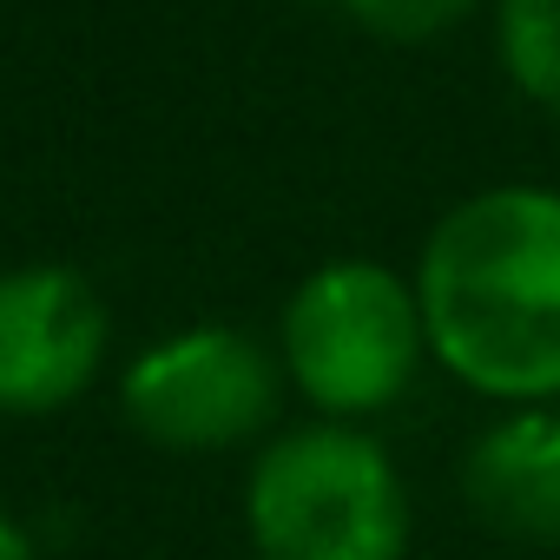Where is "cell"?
Instances as JSON below:
<instances>
[{
	"instance_id": "277c9868",
	"label": "cell",
	"mask_w": 560,
	"mask_h": 560,
	"mask_svg": "<svg viewBox=\"0 0 560 560\" xmlns=\"http://www.w3.org/2000/svg\"><path fill=\"white\" fill-rule=\"evenodd\" d=\"M277 409V370L244 330H185L126 370V416L165 448H231Z\"/></svg>"
},
{
	"instance_id": "ba28073f",
	"label": "cell",
	"mask_w": 560,
	"mask_h": 560,
	"mask_svg": "<svg viewBox=\"0 0 560 560\" xmlns=\"http://www.w3.org/2000/svg\"><path fill=\"white\" fill-rule=\"evenodd\" d=\"M343 8L383 40H435L475 8V0H343Z\"/></svg>"
},
{
	"instance_id": "7a4b0ae2",
	"label": "cell",
	"mask_w": 560,
	"mask_h": 560,
	"mask_svg": "<svg viewBox=\"0 0 560 560\" xmlns=\"http://www.w3.org/2000/svg\"><path fill=\"white\" fill-rule=\"evenodd\" d=\"M257 560H402L409 494L389 448L350 422L277 435L244 488Z\"/></svg>"
},
{
	"instance_id": "9c48e42d",
	"label": "cell",
	"mask_w": 560,
	"mask_h": 560,
	"mask_svg": "<svg viewBox=\"0 0 560 560\" xmlns=\"http://www.w3.org/2000/svg\"><path fill=\"white\" fill-rule=\"evenodd\" d=\"M0 560H34V540H27L8 514H0Z\"/></svg>"
},
{
	"instance_id": "52a82bcc",
	"label": "cell",
	"mask_w": 560,
	"mask_h": 560,
	"mask_svg": "<svg viewBox=\"0 0 560 560\" xmlns=\"http://www.w3.org/2000/svg\"><path fill=\"white\" fill-rule=\"evenodd\" d=\"M494 40H501L508 80L534 106L560 113V0H501Z\"/></svg>"
},
{
	"instance_id": "6da1fadb",
	"label": "cell",
	"mask_w": 560,
	"mask_h": 560,
	"mask_svg": "<svg viewBox=\"0 0 560 560\" xmlns=\"http://www.w3.org/2000/svg\"><path fill=\"white\" fill-rule=\"evenodd\" d=\"M416 298L448 376L508 409H547L560 396V191L462 198L422 244Z\"/></svg>"
},
{
	"instance_id": "5b68a950",
	"label": "cell",
	"mask_w": 560,
	"mask_h": 560,
	"mask_svg": "<svg viewBox=\"0 0 560 560\" xmlns=\"http://www.w3.org/2000/svg\"><path fill=\"white\" fill-rule=\"evenodd\" d=\"M106 350V311L80 270L34 264L0 277V409L40 416L73 402Z\"/></svg>"
},
{
	"instance_id": "8992f818",
	"label": "cell",
	"mask_w": 560,
	"mask_h": 560,
	"mask_svg": "<svg viewBox=\"0 0 560 560\" xmlns=\"http://www.w3.org/2000/svg\"><path fill=\"white\" fill-rule=\"evenodd\" d=\"M462 488L501 540H560V416L508 409L475 435Z\"/></svg>"
},
{
	"instance_id": "3957f363",
	"label": "cell",
	"mask_w": 560,
	"mask_h": 560,
	"mask_svg": "<svg viewBox=\"0 0 560 560\" xmlns=\"http://www.w3.org/2000/svg\"><path fill=\"white\" fill-rule=\"evenodd\" d=\"M422 350L429 324L416 284H402L389 264L370 257L311 270L284 311V363L298 389L343 422L389 409L416 383Z\"/></svg>"
}]
</instances>
